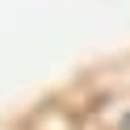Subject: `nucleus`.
<instances>
[{"label": "nucleus", "instance_id": "obj_1", "mask_svg": "<svg viewBox=\"0 0 130 130\" xmlns=\"http://www.w3.org/2000/svg\"><path fill=\"white\" fill-rule=\"evenodd\" d=\"M122 130H130V113H126V118H122Z\"/></svg>", "mask_w": 130, "mask_h": 130}]
</instances>
